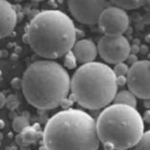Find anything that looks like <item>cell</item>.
I'll return each instance as SVG.
<instances>
[{
    "instance_id": "1",
    "label": "cell",
    "mask_w": 150,
    "mask_h": 150,
    "mask_svg": "<svg viewBox=\"0 0 150 150\" xmlns=\"http://www.w3.org/2000/svg\"><path fill=\"white\" fill-rule=\"evenodd\" d=\"M47 149H98L100 140L96 120L85 111L69 109L56 112L47 121L42 135Z\"/></svg>"
},
{
    "instance_id": "2",
    "label": "cell",
    "mask_w": 150,
    "mask_h": 150,
    "mask_svg": "<svg viewBox=\"0 0 150 150\" xmlns=\"http://www.w3.org/2000/svg\"><path fill=\"white\" fill-rule=\"evenodd\" d=\"M22 90L29 104L52 110L64 102L71 90V78L63 66L53 59L31 64L22 78Z\"/></svg>"
},
{
    "instance_id": "3",
    "label": "cell",
    "mask_w": 150,
    "mask_h": 150,
    "mask_svg": "<svg viewBox=\"0 0 150 150\" xmlns=\"http://www.w3.org/2000/svg\"><path fill=\"white\" fill-rule=\"evenodd\" d=\"M26 41L38 56L56 59L70 51L76 41L73 21L59 10L38 13L26 29Z\"/></svg>"
},
{
    "instance_id": "4",
    "label": "cell",
    "mask_w": 150,
    "mask_h": 150,
    "mask_svg": "<svg viewBox=\"0 0 150 150\" xmlns=\"http://www.w3.org/2000/svg\"><path fill=\"white\" fill-rule=\"evenodd\" d=\"M116 75L107 64L92 62L77 68L71 78V91L77 104L89 110L104 108L117 93Z\"/></svg>"
},
{
    "instance_id": "5",
    "label": "cell",
    "mask_w": 150,
    "mask_h": 150,
    "mask_svg": "<svg viewBox=\"0 0 150 150\" xmlns=\"http://www.w3.org/2000/svg\"><path fill=\"white\" fill-rule=\"evenodd\" d=\"M98 134L107 149L135 147L144 132V120L136 108L113 103L104 108L96 120Z\"/></svg>"
},
{
    "instance_id": "6",
    "label": "cell",
    "mask_w": 150,
    "mask_h": 150,
    "mask_svg": "<svg viewBox=\"0 0 150 150\" xmlns=\"http://www.w3.org/2000/svg\"><path fill=\"white\" fill-rule=\"evenodd\" d=\"M99 56L105 62L115 65L126 61L131 53V45L126 38L104 35L98 43Z\"/></svg>"
},
{
    "instance_id": "7",
    "label": "cell",
    "mask_w": 150,
    "mask_h": 150,
    "mask_svg": "<svg viewBox=\"0 0 150 150\" xmlns=\"http://www.w3.org/2000/svg\"><path fill=\"white\" fill-rule=\"evenodd\" d=\"M126 77L128 89L137 98L150 99V61L135 62L130 66Z\"/></svg>"
},
{
    "instance_id": "8",
    "label": "cell",
    "mask_w": 150,
    "mask_h": 150,
    "mask_svg": "<svg viewBox=\"0 0 150 150\" xmlns=\"http://www.w3.org/2000/svg\"><path fill=\"white\" fill-rule=\"evenodd\" d=\"M108 0H68V6L71 15L79 23L95 25L108 7Z\"/></svg>"
},
{
    "instance_id": "9",
    "label": "cell",
    "mask_w": 150,
    "mask_h": 150,
    "mask_svg": "<svg viewBox=\"0 0 150 150\" xmlns=\"http://www.w3.org/2000/svg\"><path fill=\"white\" fill-rule=\"evenodd\" d=\"M99 29L104 35H123L129 26V17L126 10L116 5L108 6L98 21Z\"/></svg>"
},
{
    "instance_id": "10",
    "label": "cell",
    "mask_w": 150,
    "mask_h": 150,
    "mask_svg": "<svg viewBox=\"0 0 150 150\" xmlns=\"http://www.w3.org/2000/svg\"><path fill=\"white\" fill-rule=\"evenodd\" d=\"M17 22L15 8L7 0H0V39L11 34Z\"/></svg>"
},
{
    "instance_id": "11",
    "label": "cell",
    "mask_w": 150,
    "mask_h": 150,
    "mask_svg": "<svg viewBox=\"0 0 150 150\" xmlns=\"http://www.w3.org/2000/svg\"><path fill=\"white\" fill-rule=\"evenodd\" d=\"M71 50L77 63L81 65L95 61L98 53L97 45L89 39H81L75 41Z\"/></svg>"
},
{
    "instance_id": "12",
    "label": "cell",
    "mask_w": 150,
    "mask_h": 150,
    "mask_svg": "<svg viewBox=\"0 0 150 150\" xmlns=\"http://www.w3.org/2000/svg\"><path fill=\"white\" fill-rule=\"evenodd\" d=\"M38 139L37 131L35 128L28 126L16 137V142L19 145H29Z\"/></svg>"
},
{
    "instance_id": "13",
    "label": "cell",
    "mask_w": 150,
    "mask_h": 150,
    "mask_svg": "<svg viewBox=\"0 0 150 150\" xmlns=\"http://www.w3.org/2000/svg\"><path fill=\"white\" fill-rule=\"evenodd\" d=\"M113 103L126 104L136 108L137 101V96L130 89H128V90H122L120 92H117L113 99Z\"/></svg>"
},
{
    "instance_id": "14",
    "label": "cell",
    "mask_w": 150,
    "mask_h": 150,
    "mask_svg": "<svg viewBox=\"0 0 150 150\" xmlns=\"http://www.w3.org/2000/svg\"><path fill=\"white\" fill-rule=\"evenodd\" d=\"M114 5L125 10H133L143 6L148 0H109Z\"/></svg>"
},
{
    "instance_id": "15",
    "label": "cell",
    "mask_w": 150,
    "mask_h": 150,
    "mask_svg": "<svg viewBox=\"0 0 150 150\" xmlns=\"http://www.w3.org/2000/svg\"><path fill=\"white\" fill-rule=\"evenodd\" d=\"M29 126V120L24 116H17L14 118L12 122V127L14 131L17 133H21L26 128Z\"/></svg>"
},
{
    "instance_id": "16",
    "label": "cell",
    "mask_w": 150,
    "mask_h": 150,
    "mask_svg": "<svg viewBox=\"0 0 150 150\" xmlns=\"http://www.w3.org/2000/svg\"><path fill=\"white\" fill-rule=\"evenodd\" d=\"M134 148L137 149H150V130L143 132L140 141Z\"/></svg>"
},
{
    "instance_id": "17",
    "label": "cell",
    "mask_w": 150,
    "mask_h": 150,
    "mask_svg": "<svg viewBox=\"0 0 150 150\" xmlns=\"http://www.w3.org/2000/svg\"><path fill=\"white\" fill-rule=\"evenodd\" d=\"M129 68L127 64H125L124 62H119V63L115 64L114 68H112V70L114 71L116 77L119 76H126L129 71Z\"/></svg>"
},
{
    "instance_id": "18",
    "label": "cell",
    "mask_w": 150,
    "mask_h": 150,
    "mask_svg": "<svg viewBox=\"0 0 150 150\" xmlns=\"http://www.w3.org/2000/svg\"><path fill=\"white\" fill-rule=\"evenodd\" d=\"M65 56V64H64L65 66L66 67V68H69V69L74 68L75 67H76L77 62V60H76V59H75L74 56L71 50H70L68 53H67Z\"/></svg>"
},
{
    "instance_id": "19",
    "label": "cell",
    "mask_w": 150,
    "mask_h": 150,
    "mask_svg": "<svg viewBox=\"0 0 150 150\" xmlns=\"http://www.w3.org/2000/svg\"><path fill=\"white\" fill-rule=\"evenodd\" d=\"M11 86L14 88H20L22 87V80H20L19 78L16 77L11 81Z\"/></svg>"
},
{
    "instance_id": "20",
    "label": "cell",
    "mask_w": 150,
    "mask_h": 150,
    "mask_svg": "<svg viewBox=\"0 0 150 150\" xmlns=\"http://www.w3.org/2000/svg\"><path fill=\"white\" fill-rule=\"evenodd\" d=\"M6 104V97L2 92H0V109Z\"/></svg>"
},
{
    "instance_id": "21",
    "label": "cell",
    "mask_w": 150,
    "mask_h": 150,
    "mask_svg": "<svg viewBox=\"0 0 150 150\" xmlns=\"http://www.w3.org/2000/svg\"><path fill=\"white\" fill-rule=\"evenodd\" d=\"M143 120H145V121L147 122H150V110L146 111V112H145Z\"/></svg>"
},
{
    "instance_id": "22",
    "label": "cell",
    "mask_w": 150,
    "mask_h": 150,
    "mask_svg": "<svg viewBox=\"0 0 150 150\" xmlns=\"http://www.w3.org/2000/svg\"><path fill=\"white\" fill-rule=\"evenodd\" d=\"M4 127H5V122L3 120H0V129H2Z\"/></svg>"
},
{
    "instance_id": "23",
    "label": "cell",
    "mask_w": 150,
    "mask_h": 150,
    "mask_svg": "<svg viewBox=\"0 0 150 150\" xmlns=\"http://www.w3.org/2000/svg\"><path fill=\"white\" fill-rule=\"evenodd\" d=\"M31 1H33V2H42L44 0H31Z\"/></svg>"
},
{
    "instance_id": "24",
    "label": "cell",
    "mask_w": 150,
    "mask_h": 150,
    "mask_svg": "<svg viewBox=\"0 0 150 150\" xmlns=\"http://www.w3.org/2000/svg\"><path fill=\"white\" fill-rule=\"evenodd\" d=\"M2 137H3V136H2V134L1 133H0V140H2Z\"/></svg>"
},
{
    "instance_id": "25",
    "label": "cell",
    "mask_w": 150,
    "mask_h": 150,
    "mask_svg": "<svg viewBox=\"0 0 150 150\" xmlns=\"http://www.w3.org/2000/svg\"><path fill=\"white\" fill-rule=\"evenodd\" d=\"M2 56V52H1V50H0V57Z\"/></svg>"
}]
</instances>
